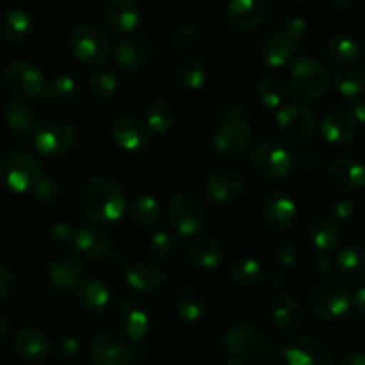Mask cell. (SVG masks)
<instances>
[{
	"label": "cell",
	"mask_w": 365,
	"mask_h": 365,
	"mask_svg": "<svg viewBox=\"0 0 365 365\" xmlns=\"http://www.w3.org/2000/svg\"><path fill=\"white\" fill-rule=\"evenodd\" d=\"M264 271L262 264L252 257H245L232 264L230 267V278L235 285L239 287H257L264 282Z\"/></svg>",
	"instance_id": "40"
},
{
	"label": "cell",
	"mask_w": 365,
	"mask_h": 365,
	"mask_svg": "<svg viewBox=\"0 0 365 365\" xmlns=\"http://www.w3.org/2000/svg\"><path fill=\"white\" fill-rule=\"evenodd\" d=\"M285 365H337L334 353L319 339L299 335L282 351Z\"/></svg>",
	"instance_id": "13"
},
{
	"label": "cell",
	"mask_w": 365,
	"mask_h": 365,
	"mask_svg": "<svg viewBox=\"0 0 365 365\" xmlns=\"http://www.w3.org/2000/svg\"><path fill=\"white\" fill-rule=\"evenodd\" d=\"M337 365H365V353L364 351H349L339 360Z\"/></svg>",
	"instance_id": "59"
},
{
	"label": "cell",
	"mask_w": 365,
	"mask_h": 365,
	"mask_svg": "<svg viewBox=\"0 0 365 365\" xmlns=\"http://www.w3.org/2000/svg\"><path fill=\"white\" fill-rule=\"evenodd\" d=\"M227 250L214 237H196L187 246V259L200 269H216L223 264Z\"/></svg>",
	"instance_id": "31"
},
{
	"label": "cell",
	"mask_w": 365,
	"mask_h": 365,
	"mask_svg": "<svg viewBox=\"0 0 365 365\" xmlns=\"http://www.w3.org/2000/svg\"><path fill=\"white\" fill-rule=\"evenodd\" d=\"M7 331H9V323H7V319L4 314H0V341H2V339H6Z\"/></svg>",
	"instance_id": "62"
},
{
	"label": "cell",
	"mask_w": 365,
	"mask_h": 365,
	"mask_svg": "<svg viewBox=\"0 0 365 365\" xmlns=\"http://www.w3.org/2000/svg\"><path fill=\"white\" fill-rule=\"evenodd\" d=\"M175 121H177V110L170 100L159 98L150 103L146 109V127L150 132L164 134L173 127Z\"/></svg>",
	"instance_id": "39"
},
{
	"label": "cell",
	"mask_w": 365,
	"mask_h": 365,
	"mask_svg": "<svg viewBox=\"0 0 365 365\" xmlns=\"http://www.w3.org/2000/svg\"><path fill=\"white\" fill-rule=\"evenodd\" d=\"M328 178L342 191H359L365 187V163L351 153H339L328 164Z\"/></svg>",
	"instance_id": "17"
},
{
	"label": "cell",
	"mask_w": 365,
	"mask_h": 365,
	"mask_svg": "<svg viewBox=\"0 0 365 365\" xmlns=\"http://www.w3.org/2000/svg\"><path fill=\"white\" fill-rule=\"evenodd\" d=\"M267 319L278 334H296L303 321L302 303L291 292H278L271 298L269 307H267Z\"/></svg>",
	"instance_id": "14"
},
{
	"label": "cell",
	"mask_w": 365,
	"mask_h": 365,
	"mask_svg": "<svg viewBox=\"0 0 365 365\" xmlns=\"http://www.w3.org/2000/svg\"><path fill=\"white\" fill-rule=\"evenodd\" d=\"M287 95L298 103H314L327 93L330 71L314 57H299L292 61L287 77Z\"/></svg>",
	"instance_id": "3"
},
{
	"label": "cell",
	"mask_w": 365,
	"mask_h": 365,
	"mask_svg": "<svg viewBox=\"0 0 365 365\" xmlns=\"http://www.w3.org/2000/svg\"><path fill=\"white\" fill-rule=\"evenodd\" d=\"M14 353L18 355V359H21L24 362L36 364L45 360L46 356L52 351V344H50L48 337L45 335V331H41L39 328H24L16 334L13 341Z\"/></svg>",
	"instance_id": "28"
},
{
	"label": "cell",
	"mask_w": 365,
	"mask_h": 365,
	"mask_svg": "<svg viewBox=\"0 0 365 365\" xmlns=\"http://www.w3.org/2000/svg\"><path fill=\"white\" fill-rule=\"evenodd\" d=\"M257 95H259L260 103H262L266 109H278L282 106V102L287 96V84L282 77L278 75H266L262 81L259 82V88H257Z\"/></svg>",
	"instance_id": "42"
},
{
	"label": "cell",
	"mask_w": 365,
	"mask_h": 365,
	"mask_svg": "<svg viewBox=\"0 0 365 365\" xmlns=\"http://www.w3.org/2000/svg\"><path fill=\"white\" fill-rule=\"evenodd\" d=\"M43 177L41 164L24 150H9L0 155V182L13 192L32 191Z\"/></svg>",
	"instance_id": "6"
},
{
	"label": "cell",
	"mask_w": 365,
	"mask_h": 365,
	"mask_svg": "<svg viewBox=\"0 0 365 365\" xmlns=\"http://www.w3.org/2000/svg\"><path fill=\"white\" fill-rule=\"evenodd\" d=\"M327 4L331 7V9L344 11L348 9V7H351L353 0H327Z\"/></svg>",
	"instance_id": "61"
},
{
	"label": "cell",
	"mask_w": 365,
	"mask_h": 365,
	"mask_svg": "<svg viewBox=\"0 0 365 365\" xmlns=\"http://www.w3.org/2000/svg\"><path fill=\"white\" fill-rule=\"evenodd\" d=\"M262 221L273 234H285L298 221V203L287 192H271L262 202Z\"/></svg>",
	"instance_id": "12"
},
{
	"label": "cell",
	"mask_w": 365,
	"mask_h": 365,
	"mask_svg": "<svg viewBox=\"0 0 365 365\" xmlns=\"http://www.w3.org/2000/svg\"><path fill=\"white\" fill-rule=\"evenodd\" d=\"M16 289V274L11 267L0 264V303L7 302Z\"/></svg>",
	"instance_id": "52"
},
{
	"label": "cell",
	"mask_w": 365,
	"mask_h": 365,
	"mask_svg": "<svg viewBox=\"0 0 365 365\" xmlns=\"http://www.w3.org/2000/svg\"><path fill=\"white\" fill-rule=\"evenodd\" d=\"M4 86L21 100H36L45 95V77L34 63L25 59L11 61L4 70Z\"/></svg>",
	"instance_id": "10"
},
{
	"label": "cell",
	"mask_w": 365,
	"mask_h": 365,
	"mask_svg": "<svg viewBox=\"0 0 365 365\" xmlns=\"http://www.w3.org/2000/svg\"><path fill=\"white\" fill-rule=\"evenodd\" d=\"M130 217L138 225L143 227H150V225H155L160 217V205L153 196H139L132 202L130 205Z\"/></svg>",
	"instance_id": "45"
},
{
	"label": "cell",
	"mask_w": 365,
	"mask_h": 365,
	"mask_svg": "<svg viewBox=\"0 0 365 365\" xmlns=\"http://www.w3.org/2000/svg\"><path fill=\"white\" fill-rule=\"evenodd\" d=\"M89 356L95 365H128L130 349L120 337L110 334H100L89 346Z\"/></svg>",
	"instance_id": "27"
},
{
	"label": "cell",
	"mask_w": 365,
	"mask_h": 365,
	"mask_svg": "<svg viewBox=\"0 0 365 365\" xmlns=\"http://www.w3.org/2000/svg\"><path fill=\"white\" fill-rule=\"evenodd\" d=\"M309 241L319 252H330L341 242V228L331 217H317L309 227Z\"/></svg>",
	"instance_id": "37"
},
{
	"label": "cell",
	"mask_w": 365,
	"mask_h": 365,
	"mask_svg": "<svg viewBox=\"0 0 365 365\" xmlns=\"http://www.w3.org/2000/svg\"><path fill=\"white\" fill-rule=\"evenodd\" d=\"M351 307L356 310V314L365 317V284L351 292Z\"/></svg>",
	"instance_id": "58"
},
{
	"label": "cell",
	"mask_w": 365,
	"mask_h": 365,
	"mask_svg": "<svg viewBox=\"0 0 365 365\" xmlns=\"http://www.w3.org/2000/svg\"><path fill=\"white\" fill-rule=\"evenodd\" d=\"M331 84H334L335 93L341 95L342 98L356 100L365 91V75L356 68L346 66L334 75Z\"/></svg>",
	"instance_id": "41"
},
{
	"label": "cell",
	"mask_w": 365,
	"mask_h": 365,
	"mask_svg": "<svg viewBox=\"0 0 365 365\" xmlns=\"http://www.w3.org/2000/svg\"><path fill=\"white\" fill-rule=\"evenodd\" d=\"M334 262L335 260L331 259L330 253L316 250V253H314V255L309 259V267L312 273L327 274V273H330L331 267H334Z\"/></svg>",
	"instance_id": "55"
},
{
	"label": "cell",
	"mask_w": 365,
	"mask_h": 365,
	"mask_svg": "<svg viewBox=\"0 0 365 365\" xmlns=\"http://www.w3.org/2000/svg\"><path fill=\"white\" fill-rule=\"evenodd\" d=\"M150 248H152V253L157 259H173L175 253L178 252V239L177 235L170 234V232L159 230L157 234L152 235Z\"/></svg>",
	"instance_id": "47"
},
{
	"label": "cell",
	"mask_w": 365,
	"mask_h": 365,
	"mask_svg": "<svg viewBox=\"0 0 365 365\" xmlns=\"http://www.w3.org/2000/svg\"><path fill=\"white\" fill-rule=\"evenodd\" d=\"M175 310H177L178 319L184 321L185 324H196L205 316L207 299L195 285H185L175 298Z\"/></svg>",
	"instance_id": "32"
},
{
	"label": "cell",
	"mask_w": 365,
	"mask_h": 365,
	"mask_svg": "<svg viewBox=\"0 0 365 365\" xmlns=\"http://www.w3.org/2000/svg\"><path fill=\"white\" fill-rule=\"evenodd\" d=\"M81 209L93 223H116L127 210V196L110 178L91 177L81 189Z\"/></svg>",
	"instance_id": "1"
},
{
	"label": "cell",
	"mask_w": 365,
	"mask_h": 365,
	"mask_svg": "<svg viewBox=\"0 0 365 365\" xmlns=\"http://www.w3.org/2000/svg\"><path fill=\"white\" fill-rule=\"evenodd\" d=\"M225 365H248V364H246V360L241 359V356H234V359L228 360Z\"/></svg>",
	"instance_id": "63"
},
{
	"label": "cell",
	"mask_w": 365,
	"mask_h": 365,
	"mask_svg": "<svg viewBox=\"0 0 365 365\" xmlns=\"http://www.w3.org/2000/svg\"><path fill=\"white\" fill-rule=\"evenodd\" d=\"M200 29L198 25L192 24V21H185V24H180L175 32L171 34V45H173L175 50L178 52H185V50L191 48L196 41H198Z\"/></svg>",
	"instance_id": "48"
},
{
	"label": "cell",
	"mask_w": 365,
	"mask_h": 365,
	"mask_svg": "<svg viewBox=\"0 0 365 365\" xmlns=\"http://www.w3.org/2000/svg\"><path fill=\"white\" fill-rule=\"evenodd\" d=\"M77 82L70 75H59L45 88V96L53 106H68L77 98Z\"/></svg>",
	"instance_id": "43"
},
{
	"label": "cell",
	"mask_w": 365,
	"mask_h": 365,
	"mask_svg": "<svg viewBox=\"0 0 365 365\" xmlns=\"http://www.w3.org/2000/svg\"><path fill=\"white\" fill-rule=\"evenodd\" d=\"M253 145V130L248 121L242 118V113L227 110V116L217 127L214 134L212 148L220 160L225 163H237L246 153H250Z\"/></svg>",
	"instance_id": "4"
},
{
	"label": "cell",
	"mask_w": 365,
	"mask_h": 365,
	"mask_svg": "<svg viewBox=\"0 0 365 365\" xmlns=\"http://www.w3.org/2000/svg\"><path fill=\"white\" fill-rule=\"evenodd\" d=\"M70 50L81 63L88 66H100L109 57V36L98 25L86 21L71 31Z\"/></svg>",
	"instance_id": "9"
},
{
	"label": "cell",
	"mask_w": 365,
	"mask_h": 365,
	"mask_svg": "<svg viewBox=\"0 0 365 365\" xmlns=\"http://www.w3.org/2000/svg\"><path fill=\"white\" fill-rule=\"evenodd\" d=\"M4 123L16 138H25L36 127L34 110L21 100H13L4 107Z\"/></svg>",
	"instance_id": "36"
},
{
	"label": "cell",
	"mask_w": 365,
	"mask_h": 365,
	"mask_svg": "<svg viewBox=\"0 0 365 365\" xmlns=\"http://www.w3.org/2000/svg\"><path fill=\"white\" fill-rule=\"evenodd\" d=\"M110 138L121 152L141 153L148 148L152 135L145 123L135 118L123 116L114 120L113 127H110Z\"/></svg>",
	"instance_id": "19"
},
{
	"label": "cell",
	"mask_w": 365,
	"mask_h": 365,
	"mask_svg": "<svg viewBox=\"0 0 365 365\" xmlns=\"http://www.w3.org/2000/svg\"><path fill=\"white\" fill-rule=\"evenodd\" d=\"M86 274L88 271H86L82 260L75 259V257H59L46 269V280L53 292H57L59 296H66L71 291H77Z\"/></svg>",
	"instance_id": "18"
},
{
	"label": "cell",
	"mask_w": 365,
	"mask_h": 365,
	"mask_svg": "<svg viewBox=\"0 0 365 365\" xmlns=\"http://www.w3.org/2000/svg\"><path fill=\"white\" fill-rule=\"evenodd\" d=\"M277 123L282 135L292 143H305L316 132L314 114L302 103H291L277 113Z\"/></svg>",
	"instance_id": "15"
},
{
	"label": "cell",
	"mask_w": 365,
	"mask_h": 365,
	"mask_svg": "<svg viewBox=\"0 0 365 365\" xmlns=\"http://www.w3.org/2000/svg\"><path fill=\"white\" fill-rule=\"evenodd\" d=\"M292 160H294L296 166L302 171H316L323 164V157H321V153L317 150H303Z\"/></svg>",
	"instance_id": "53"
},
{
	"label": "cell",
	"mask_w": 365,
	"mask_h": 365,
	"mask_svg": "<svg viewBox=\"0 0 365 365\" xmlns=\"http://www.w3.org/2000/svg\"><path fill=\"white\" fill-rule=\"evenodd\" d=\"M168 223L180 237H195L207 223V209L192 192H177L168 203Z\"/></svg>",
	"instance_id": "7"
},
{
	"label": "cell",
	"mask_w": 365,
	"mask_h": 365,
	"mask_svg": "<svg viewBox=\"0 0 365 365\" xmlns=\"http://www.w3.org/2000/svg\"><path fill=\"white\" fill-rule=\"evenodd\" d=\"M292 157L287 150L273 141H262L252 153V166L257 173L267 180H278L291 173Z\"/></svg>",
	"instance_id": "11"
},
{
	"label": "cell",
	"mask_w": 365,
	"mask_h": 365,
	"mask_svg": "<svg viewBox=\"0 0 365 365\" xmlns=\"http://www.w3.org/2000/svg\"><path fill=\"white\" fill-rule=\"evenodd\" d=\"M32 143L43 155L59 157L73 150L77 130L64 118H46L32 128Z\"/></svg>",
	"instance_id": "8"
},
{
	"label": "cell",
	"mask_w": 365,
	"mask_h": 365,
	"mask_svg": "<svg viewBox=\"0 0 365 365\" xmlns=\"http://www.w3.org/2000/svg\"><path fill=\"white\" fill-rule=\"evenodd\" d=\"M309 307L321 319L335 321L351 309V291L335 278H319L309 291Z\"/></svg>",
	"instance_id": "5"
},
{
	"label": "cell",
	"mask_w": 365,
	"mask_h": 365,
	"mask_svg": "<svg viewBox=\"0 0 365 365\" xmlns=\"http://www.w3.org/2000/svg\"><path fill=\"white\" fill-rule=\"evenodd\" d=\"M267 259L274 267L287 269L296 262V248L289 239L274 237L267 242Z\"/></svg>",
	"instance_id": "46"
},
{
	"label": "cell",
	"mask_w": 365,
	"mask_h": 365,
	"mask_svg": "<svg viewBox=\"0 0 365 365\" xmlns=\"http://www.w3.org/2000/svg\"><path fill=\"white\" fill-rule=\"evenodd\" d=\"M327 52L331 61L342 66H353L362 57V46L355 36L348 32H335L327 39Z\"/></svg>",
	"instance_id": "33"
},
{
	"label": "cell",
	"mask_w": 365,
	"mask_h": 365,
	"mask_svg": "<svg viewBox=\"0 0 365 365\" xmlns=\"http://www.w3.org/2000/svg\"><path fill=\"white\" fill-rule=\"evenodd\" d=\"M359 205L353 198H341L331 205V220L337 225L349 223L356 216Z\"/></svg>",
	"instance_id": "50"
},
{
	"label": "cell",
	"mask_w": 365,
	"mask_h": 365,
	"mask_svg": "<svg viewBox=\"0 0 365 365\" xmlns=\"http://www.w3.org/2000/svg\"><path fill=\"white\" fill-rule=\"evenodd\" d=\"M335 264L346 282L355 285L365 284V248L362 246L355 245L341 250Z\"/></svg>",
	"instance_id": "34"
},
{
	"label": "cell",
	"mask_w": 365,
	"mask_h": 365,
	"mask_svg": "<svg viewBox=\"0 0 365 365\" xmlns=\"http://www.w3.org/2000/svg\"><path fill=\"white\" fill-rule=\"evenodd\" d=\"M307 29H309V25H307V21L303 20V18L292 16V18H289L284 25H282L280 31L284 32L287 38H291L292 41L298 43L307 36Z\"/></svg>",
	"instance_id": "54"
},
{
	"label": "cell",
	"mask_w": 365,
	"mask_h": 365,
	"mask_svg": "<svg viewBox=\"0 0 365 365\" xmlns=\"http://www.w3.org/2000/svg\"><path fill=\"white\" fill-rule=\"evenodd\" d=\"M125 280L128 287L138 292H155L166 285L168 273L160 264L153 260H139L128 266Z\"/></svg>",
	"instance_id": "26"
},
{
	"label": "cell",
	"mask_w": 365,
	"mask_h": 365,
	"mask_svg": "<svg viewBox=\"0 0 365 365\" xmlns=\"http://www.w3.org/2000/svg\"><path fill=\"white\" fill-rule=\"evenodd\" d=\"M75 230L71 228L70 223L66 221H56L52 227L48 228V239L52 245L56 246H66L73 241Z\"/></svg>",
	"instance_id": "51"
},
{
	"label": "cell",
	"mask_w": 365,
	"mask_h": 365,
	"mask_svg": "<svg viewBox=\"0 0 365 365\" xmlns=\"http://www.w3.org/2000/svg\"><path fill=\"white\" fill-rule=\"evenodd\" d=\"M205 191L217 203H232L246 191V182L241 173L228 168L212 171L205 180Z\"/></svg>",
	"instance_id": "21"
},
{
	"label": "cell",
	"mask_w": 365,
	"mask_h": 365,
	"mask_svg": "<svg viewBox=\"0 0 365 365\" xmlns=\"http://www.w3.org/2000/svg\"><path fill=\"white\" fill-rule=\"evenodd\" d=\"M153 57V43L146 36L135 34L121 39L114 50L118 68L125 71L143 70Z\"/></svg>",
	"instance_id": "20"
},
{
	"label": "cell",
	"mask_w": 365,
	"mask_h": 365,
	"mask_svg": "<svg viewBox=\"0 0 365 365\" xmlns=\"http://www.w3.org/2000/svg\"><path fill=\"white\" fill-rule=\"evenodd\" d=\"M267 7V0H230L227 7V21L235 31H253L264 24Z\"/></svg>",
	"instance_id": "24"
},
{
	"label": "cell",
	"mask_w": 365,
	"mask_h": 365,
	"mask_svg": "<svg viewBox=\"0 0 365 365\" xmlns=\"http://www.w3.org/2000/svg\"><path fill=\"white\" fill-rule=\"evenodd\" d=\"M264 282H267V285L273 289L284 287V285L287 284V274H285L284 269H280V267H273V269H269L264 274Z\"/></svg>",
	"instance_id": "57"
},
{
	"label": "cell",
	"mask_w": 365,
	"mask_h": 365,
	"mask_svg": "<svg viewBox=\"0 0 365 365\" xmlns=\"http://www.w3.org/2000/svg\"><path fill=\"white\" fill-rule=\"evenodd\" d=\"M32 21L27 11L11 7L0 16V36L7 43H21L31 34Z\"/></svg>",
	"instance_id": "35"
},
{
	"label": "cell",
	"mask_w": 365,
	"mask_h": 365,
	"mask_svg": "<svg viewBox=\"0 0 365 365\" xmlns=\"http://www.w3.org/2000/svg\"><path fill=\"white\" fill-rule=\"evenodd\" d=\"M116 327L130 341H143L152 327V314L139 299H125L116 310Z\"/></svg>",
	"instance_id": "16"
},
{
	"label": "cell",
	"mask_w": 365,
	"mask_h": 365,
	"mask_svg": "<svg viewBox=\"0 0 365 365\" xmlns=\"http://www.w3.org/2000/svg\"><path fill=\"white\" fill-rule=\"evenodd\" d=\"M78 355V341L75 337H63L56 344V356L59 360H73Z\"/></svg>",
	"instance_id": "56"
},
{
	"label": "cell",
	"mask_w": 365,
	"mask_h": 365,
	"mask_svg": "<svg viewBox=\"0 0 365 365\" xmlns=\"http://www.w3.org/2000/svg\"><path fill=\"white\" fill-rule=\"evenodd\" d=\"M113 292L102 278H88L81 282L77 287V302L86 312L102 314L109 309Z\"/></svg>",
	"instance_id": "29"
},
{
	"label": "cell",
	"mask_w": 365,
	"mask_h": 365,
	"mask_svg": "<svg viewBox=\"0 0 365 365\" xmlns=\"http://www.w3.org/2000/svg\"><path fill=\"white\" fill-rule=\"evenodd\" d=\"M102 18L110 31L127 34L139 25L141 11L132 0H103Z\"/></svg>",
	"instance_id": "25"
},
{
	"label": "cell",
	"mask_w": 365,
	"mask_h": 365,
	"mask_svg": "<svg viewBox=\"0 0 365 365\" xmlns=\"http://www.w3.org/2000/svg\"><path fill=\"white\" fill-rule=\"evenodd\" d=\"M351 114L356 120V123L365 125V98H359L355 103H353Z\"/></svg>",
	"instance_id": "60"
},
{
	"label": "cell",
	"mask_w": 365,
	"mask_h": 365,
	"mask_svg": "<svg viewBox=\"0 0 365 365\" xmlns=\"http://www.w3.org/2000/svg\"><path fill=\"white\" fill-rule=\"evenodd\" d=\"M207 77H209V68H207L205 61L196 56L185 57L175 71L177 84L187 91H196L202 88L207 82Z\"/></svg>",
	"instance_id": "38"
},
{
	"label": "cell",
	"mask_w": 365,
	"mask_h": 365,
	"mask_svg": "<svg viewBox=\"0 0 365 365\" xmlns=\"http://www.w3.org/2000/svg\"><path fill=\"white\" fill-rule=\"evenodd\" d=\"M75 248L81 253L84 259L96 260L102 259L109 253L110 248V237L103 228L96 227L95 225H86L75 230Z\"/></svg>",
	"instance_id": "30"
},
{
	"label": "cell",
	"mask_w": 365,
	"mask_h": 365,
	"mask_svg": "<svg viewBox=\"0 0 365 365\" xmlns=\"http://www.w3.org/2000/svg\"><path fill=\"white\" fill-rule=\"evenodd\" d=\"M223 346L228 353L241 359L273 360L282 353V344L273 334L255 323L237 321L223 331Z\"/></svg>",
	"instance_id": "2"
},
{
	"label": "cell",
	"mask_w": 365,
	"mask_h": 365,
	"mask_svg": "<svg viewBox=\"0 0 365 365\" xmlns=\"http://www.w3.org/2000/svg\"><path fill=\"white\" fill-rule=\"evenodd\" d=\"M296 2H312V0H296Z\"/></svg>",
	"instance_id": "64"
},
{
	"label": "cell",
	"mask_w": 365,
	"mask_h": 365,
	"mask_svg": "<svg viewBox=\"0 0 365 365\" xmlns=\"http://www.w3.org/2000/svg\"><path fill=\"white\" fill-rule=\"evenodd\" d=\"M88 88L93 98L98 100V102H109V100L114 98L118 91V81L114 73H110L109 70L98 68L89 77Z\"/></svg>",
	"instance_id": "44"
},
{
	"label": "cell",
	"mask_w": 365,
	"mask_h": 365,
	"mask_svg": "<svg viewBox=\"0 0 365 365\" xmlns=\"http://www.w3.org/2000/svg\"><path fill=\"white\" fill-rule=\"evenodd\" d=\"M31 192L34 195V198L38 200V202L48 203L61 196V184L56 180V178L48 177V175H43V177L39 178L38 184L32 187Z\"/></svg>",
	"instance_id": "49"
},
{
	"label": "cell",
	"mask_w": 365,
	"mask_h": 365,
	"mask_svg": "<svg viewBox=\"0 0 365 365\" xmlns=\"http://www.w3.org/2000/svg\"><path fill=\"white\" fill-rule=\"evenodd\" d=\"M296 52H298V43L287 38L282 31L266 32L259 39L260 57L271 68H284L291 64L294 61Z\"/></svg>",
	"instance_id": "22"
},
{
	"label": "cell",
	"mask_w": 365,
	"mask_h": 365,
	"mask_svg": "<svg viewBox=\"0 0 365 365\" xmlns=\"http://www.w3.org/2000/svg\"><path fill=\"white\" fill-rule=\"evenodd\" d=\"M321 134L331 145H351L355 141L356 134H359V127L356 120L353 118L351 113L344 109H330L324 113L323 120H321Z\"/></svg>",
	"instance_id": "23"
}]
</instances>
